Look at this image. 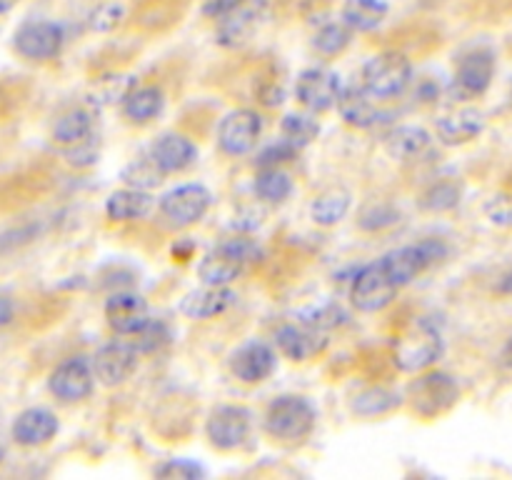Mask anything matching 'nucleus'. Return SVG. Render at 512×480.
Wrapping results in <instances>:
<instances>
[{"mask_svg":"<svg viewBox=\"0 0 512 480\" xmlns=\"http://www.w3.org/2000/svg\"><path fill=\"white\" fill-rule=\"evenodd\" d=\"M260 258V248L250 238H228L203 255L198 278L208 285H230L243 275L250 263Z\"/></svg>","mask_w":512,"mask_h":480,"instance_id":"obj_1","label":"nucleus"},{"mask_svg":"<svg viewBox=\"0 0 512 480\" xmlns=\"http://www.w3.org/2000/svg\"><path fill=\"white\" fill-rule=\"evenodd\" d=\"M443 355V338L428 320H413L395 340V365L405 373H420Z\"/></svg>","mask_w":512,"mask_h":480,"instance_id":"obj_2","label":"nucleus"},{"mask_svg":"<svg viewBox=\"0 0 512 480\" xmlns=\"http://www.w3.org/2000/svg\"><path fill=\"white\" fill-rule=\"evenodd\" d=\"M413 80V65L403 53H380L363 68V88L375 100L398 98Z\"/></svg>","mask_w":512,"mask_h":480,"instance_id":"obj_3","label":"nucleus"},{"mask_svg":"<svg viewBox=\"0 0 512 480\" xmlns=\"http://www.w3.org/2000/svg\"><path fill=\"white\" fill-rule=\"evenodd\" d=\"M265 425L273 438L303 440L315 428V408L303 395H278L265 413Z\"/></svg>","mask_w":512,"mask_h":480,"instance_id":"obj_4","label":"nucleus"},{"mask_svg":"<svg viewBox=\"0 0 512 480\" xmlns=\"http://www.w3.org/2000/svg\"><path fill=\"white\" fill-rule=\"evenodd\" d=\"M445 253H448V248H445L443 240L425 238L415 245L390 250L388 255L380 258V265H383L385 273L393 278V283L398 285V288H403L410 280L418 278L425 268H430L433 263L443 260Z\"/></svg>","mask_w":512,"mask_h":480,"instance_id":"obj_5","label":"nucleus"},{"mask_svg":"<svg viewBox=\"0 0 512 480\" xmlns=\"http://www.w3.org/2000/svg\"><path fill=\"white\" fill-rule=\"evenodd\" d=\"M495 75V55L488 48H475L460 58L450 83V98L473 100L490 88Z\"/></svg>","mask_w":512,"mask_h":480,"instance_id":"obj_6","label":"nucleus"},{"mask_svg":"<svg viewBox=\"0 0 512 480\" xmlns=\"http://www.w3.org/2000/svg\"><path fill=\"white\" fill-rule=\"evenodd\" d=\"M398 295V285L393 283L385 268L378 263H370L355 275L353 288H350V300L363 313H378V310L388 308Z\"/></svg>","mask_w":512,"mask_h":480,"instance_id":"obj_7","label":"nucleus"},{"mask_svg":"<svg viewBox=\"0 0 512 480\" xmlns=\"http://www.w3.org/2000/svg\"><path fill=\"white\" fill-rule=\"evenodd\" d=\"M340 93H343V80L330 68H308L295 80V95L300 105L313 113H325L338 105Z\"/></svg>","mask_w":512,"mask_h":480,"instance_id":"obj_8","label":"nucleus"},{"mask_svg":"<svg viewBox=\"0 0 512 480\" xmlns=\"http://www.w3.org/2000/svg\"><path fill=\"white\" fill-rule=\"evenodd\" d=\"M263 133V120L255 110L240 108L225 115L218 128V145L225 155H248L258 145Z\"/></svg>","mask_w":512,"mask_h":480,"instance_id":"obj_9","label":"nucleus"},{"mask_svg":"<svg viewBox=\"0 0 512 480\" xmlns=\"http://www.w3.org/2000/svg\"><path fill=\"white\" fill-rule=\"evenodd\" d=\"M93 385H95L93 363H88V358H83V355H73V358L63 360V363L50 373V380H48L50 393H53L58 400H65V403H78V400H85L90 393H93Z\"/></svg>","mask_w":512,"mask_h":480,"instance_id":"obj_10","label":"nucleus"},{"mask_svg":"<svg viewBox=\"0 0 512 480\" xmlns=\"http://www.w3.org/2000/svg\"><path fill=\"white\" fill-rule=\"evenodd\" d=\"M210 190L200 183H185L178 188L168 190L160 198V213L170 220L173 225H193L208 213L210 208Z\"/></svg>","mask_w":512,"mask_h":480,"instance_id":"obj_11","label":"nucleus"},{"mask_svg":"<svg viewBox=\"0 0 512 480\" xmlns=\"http://www.w3.org/2000/svg\"><path fill=\"white\" fill-rule=\"evenodd\" d=\"M250 410L243 405H220L210 413L208 425H205V433L208 440L220 450H233L238 445H243L250 435Z\"/></svg>","mask_w":512,"mask_h":480,"instance_id":"obj_12","label":"nucleus"},{"mask_svg":"<svg viewBox=\"0 0 512 480\" xmlns=\"http://www.w3.org/2000/svg\"><path fill=\"white\" fill-rule=\"evenodd\" d=\"M63 28L50 20H30L15 33V50L28 60H50L63 48Z\"/></svg>","mask_w":512,"mask_h":480,"instance_id":"obj_13","label":"nucleus"},{"mask_svg":"<svg viewBox=\"0 0 512 480\" xmlns=\"http://www.w3.org/2000/svg\"><path fill=\"white\" fill-rule=\"evenodd\" d=\"M410 395H413L415 410L420 415H425V418H433V415H440L458 400L460 390L458 383L450 375L428 373L415 380L413 388H410Z\"/></svg>","mask_w":512,"mask_h":480,"instance_id":"obj_14","label":"nucleus"},{"mask_svg":"<svg viewBox=\"0 0 512 480\" xmlns=\"http://www.w3.org/2000/svg\"><path fill=\"white\" fill-rule=\"evenodd\" d=\"M138 353L140 350L135 348V343H123V340L105 343L93 358L95 378L103 385L125 383L138 368Z\"/></svg>","mask_w":512,"mask_h":480,"instance_id":"obj_15","label":"nucleus"},{"mask_svg":"<svg viewBox=\"0 0 512 480\" xmlns=\"http://www.w3.org/2000/svg\"><path fill=\"white\" fill-rule=\"evenodd\" d=\"M278 365L273 348L263 340H248L230 353V373L243 383H263Z\"/></svg>","mask_w":512,"mask_h":480,"instance_id":"obj_16","label":"nucleus"},{"mask_svg":"<svg viewBox=\"0 0 512 480\" xmlns=\"http://www.w3.org/2000/svg\"><path fill=\"white\" fill-rule=\"evenodd\" d=\"M105 318L118 335H135L148 325V303L138 293H113L105 303Z\"/></svg>","mask_w":512,"mask_h":480,"instance_id":"obj_17","label":"nucleus"},{"mask_svg":"<svg viewBox=\"0 0 512 480\" xmlns=\"http://www.w3.org/2000/svg\"><path fill=\"white\" fill-rule=\"evenodd\" d=\"M278 340V348L283 350V355H288L290 360H310L315 355H320L328 345V335L325 330L313 328V325L305 323H288L275 333Z\"/></svg>","mask_w":512,"mask_h":480,"instance_id":"obj_18","label":"nucleus"},{"mask_svg":"<svg viewBox=\"0 0 512 480\" xmlns=\"http://www.w3.org/2000/svg\"><path fill=\"white\" fill-rule=\"evenodd\" d=\"M233 303H235V293L228 288V285L205 283L203 288H195L183 295V300H180V313H183L185 318L208 320V318H215V315L225 313Z\"/></svg>","mask_w":512,"mask_h":480,"instance_id":"obj_19","label":"nucleus"},{"mask_svg":"<svg viewBox=\"0 0 512 480\" xmlns=\"http://www.w3.org/2000/svg\"><path fill=\"white\" fill-rule=\"evenodd\" d=\"M150 158L163 173H180L198 160V148L190 138L180 133H165L150 148Z\"/></svg>","mask_w":512,"mask_h":480,"instance_id":"obj_20","label":"nucleus"},{"mask_svg":"<svg viewBox=\"0 0 512 480\" xmlns=\"http://www.w3.org/2000/svg\"><path fill=\"white\" fill-rule=\"evenodd\" d=\"M485 128V118L480 110L475 108H463L458 113L443 115L440 120H435V133L443 140L445 145H463L470 140L478 138Z\"/></svg>","mask_w":512,"mask_h":480,"instance_id":"obj_21","label":"nucleus"},{"mask_svg":"<svg viewBox=\"0 0 512 480\" xmlns=\"http://www.w3.org/2000/svg\"><path fill=\"white\" fill-rule=\"evenodd\" d=\"M58 433V418L45 408H30L15 418L13 438L20 445H43Z\"/></svg>","mask_w":512,"mask_h":480,"instance_id":"obj_22","label":"nucleus"},{"mask_svg":"<svg viewBox=\"0 0 512 480\" xmlns=\"http://www.w3.org/2000/svg\"><path fill=\"white\" fill-rule=\"evenodd\" d=\"M338 110L345 123L353 125V128H370L380 118V110L373 103V95L365 88H355V85L343 88L338 98Z\"/></svg>","mask_w":512,"mask_h":480,"instance_id":"obj_23","label":"nucleus"},{"mask_svg":"<svg viewBox=\"0 0 512 480\" xmlns=\"http://www.w3.org/2000/svg\"><path fill=\"white\" fill-rule=\"evenodd\" d=\"M155 208V198L148 193V190L138 188H123L115 190L113 195L105 203V213H108L110 220H118V223H125V220H140Z\"/></svg>","mask_w":512,"mask_h":480,"instance_id":"obj_24","label":"nucleus"},{"mask_svg":"<svg viewBox=\"0 0 512 480\" xmlns=\"http://www.w3.org/2000/svg\"><path fill=\"white\" fill-rule=\"evenodd\" d=\"M430 133L418 125H400L385 135V148L398 160H415L430 148Z\"/></svg>","mask_w":512,"mask_h":480,"instance_id":"obj_25","label":"nucleus"},{"mask_svg":"<svg viewBox=\"0 0 512 480\" xmlns=\"http://www.w3.org/2000/svg\"><path fill=\"white\" fill-rule=\"evenodd\" d=\"M385 0H345L343 3V23L358 33H370L378 28L388 15Z\"/></svg>","mask_w":512,"mask_h":480,"instance_id":"obj_26","label":"nucleus"},{"mask_svg":"<svg viewBox=\"0 0 512 480\" xmlns=\"http://www.w3.org/2000/svg\"><path fill=\"white\" fill-rule=\"evenodd\" d=\"M165 95L163 90L148 85V88H135L130 90L128 98L123 100V113L125 118L133 120V123H148V120L158 118L163 113Z\"/></svg>","mask_w":512,"mask_h":480,"instance_id":"obj_27","label":"nucleus"},{"mask_svg":"<svg viewBox=\"0 0 512 480\" xmlns=\"http://www.w3.org/2000/svg\"><path fill=\"white\" fill-rule=\"evenodd\" d=\"M350 193L343 188H330L325 190V193H320L318 198L313 200V205H310V215H313V220L318 225H335L340 223V220L348 215L350 210Z\"/></svg>","mask_w":512,"mask_h":480,"instance_id":"obj_28","label":"nucleus"},{"mask_svg":"<svg viewBox=\"0 0 512 480\" xmlns=\"http://www.w3.org/2000/svg\"><path fill=\"white\" fill-rule=\"evenodd\" d=\"M255 25H258V20H255L253 10H243V8L233 10L230 15L220 18L218 40L225 45V48H238V45H243L245 40L253 35Z\"/></svg>","mask_w":512,"mask_h":480,"instance_id":"obj_29","label":"nucleus"},{"mask_svg":"<svg viewBox=\"0 0 512 480\" xmlns=\"http://www.w3.org/2000/svg\"><path fill=\"white\" fill-rule=\"evenodd\" d=\"M90 130H93V118H90L88 110L75 108L65 113L63 118H58L53 128V138L60 145H80L90 138Z\"/></svg>","mask_w":512,"mask_h":480,"instance_id":"obj_30","label":"nucleus"},{"mask_svg":"<svg viewBox=\"0 0 512 480\" xmlns=\"http://www.w3.org/2000/svg\"><path fill=\"white\" fill-rule=\"evenodd\" d=\"M255 193L268 203H283L293 193V180L280 168H263L255 178Z\"/></svg>","mask_w":512,"mask_h":480,"instance_id":"obj_31","label":"nucleus"},{"mask_svg":"<svg viewBox=\"0 0 512 480\" xmlns=\"http://www.w3.org/2000/svg\"><path fill=\"white\" fill-rule=\"evenodd\" d=\"M283 140H288L293 148H305V145L313 143L320 133V125L313 115H305V113H288L283 118Z\"/></svg>","mask_w":512,"mask_h":480,"instance_id":"obj_32","label":"nucleus"},{"mask_svg":"<svg viewBox=\"0 0 512 480\" xmlns=\"http://www.w3.org/2000/svg\"><path fill=\"white\" fill-rule=\"evenodd\" d=\"M400 405V398L388 388H368L353 400V410L365 418H375V415H385Z\"/></svg>","mask_w":512,"mask_h":480,"instance_id":"obj_33","label":"nucleus"},{"mask_svg":"<svg viewBox=\"0 0 512 480\" xmlns=\"http://www.w3.org/2000/svg\"><path fill=\"white\" fill-rule=\"evenodd\" d=\"M163 170L158 168L153 158H143V160H133L130 165H125V170L120 173V180H123L128 188H138V190H153L163 183Z\"/></svg>","mask_w":512,"mask_h":480,"instance_id":"obj_34","label":"nucleus"},{"mask_svg":"<svg viewBox=\"0 0 512 480\" xmlns=\"http://www.w3.org/2000/svg\"><path fill=\"white\" fill-rule=\"evenodd\" d=\"M350 45V28L345 23H328L315 33L313 48L323 55H338Z\"/></svg>","mask_w":512,"mask_h":480,"instance_id":"obj_35","label":"nucleus"},{"mask_svg":"<svg viewBox=\"0 0 512 480\" xmlns=\"http://www.w3.org/2000/svg\"><path fill=\"white\" fill-rule=\"evenodd\" d=\"M460 203V185L453 180H443V183L430 185L428 190L420 198V205L425 210H435V213H443V210L455 208Z\"/></svg>","mask_w":512,"mask_h":480,"instance_id":"obj_36","label":"nucleus"},{"mask_svg":"<svg viewBox=\"0 0 512 480\" xmlns=\"http://www.w3.org/2000/svg\"><path fill=\"white\" fill-rule=\"evenodd\" d=\"M343 320H345V313L340 310V305H333V303L313 305V308H308L300 313V323L313 325V328H318V330L335 328V325H340Z\"/></svg>","mask_w":512,"mask_h":480,"instance_id":"obj_37","label":"nucleus"},{"mask_svg":"<svg viewBox=\"0 0 512 480\" xmlns=\"http://www.w3.org/2000/svg\"><path fill=\"white\" fill-rule=\"evenodd\" d=\"M155 475H160V478H178V480H198L203 478L205 470L200 468L195 460L190 458H175V460H168L165 465H160L158 470H155Z\"/></svg>","mask_w":512,"mask_h":480,"instance_id":"obj_38","label":"nucleus"},{"mask_svg":"<svg viewBox=\"0 0 512 480\" xmlns=\"http://www.w3.org/2000/svg\"><path fill=\"white\" fill-rule=\"evenodd\" d=\"M168 340V330H165V325L155 323V320H148V325H145L140 333H135V348L140 350V353H150V350H158L160 345Z\"/></svg>","mask_w":512,"mask_h":480,"instance_id":"obj_39","label":"nucleus"},{"mask_svg":"<svg viewBox=\"0 0 512 480\" xmlns=\"http://www.w3.org/2000/svg\"><path fill=\"white\" fill-rule=\"evenodd\" d=\"M295 153H298V148H293L288 140H278V143L270 145V148H265L263 153H260L258 163H260V168H280V163H288V160H293Z\"/></svg>","mask_w":512,"mask_h":480,"instance_id":"obj_40","label":"nucleus"},{"mask_svg":"<svg viewBox=\"0 0 512 480\" xmlns=\"http://www.w3.org/2000/svg\"><path fill=\"white\" fill-rule=\"evenodd\" d=\"M120 18H123V8L118 3H108L95 10L93 18H90V25L95 30H113L120 23Z\"/></svg>","mask_w":512,"mask_h":480,"instance_id":"obj_41","label":"nucleus"},{"mask_svg":"<svg viewBox=\"0 0 512 480\" xmlns=\"http://www.w3.org/2000/svg\"><path fill=\"white\" fill-rule=\"evenodd\" d=\"M248 3V0H205V15H210V18H225V15H230L233 10L243 8V5Z\"/></svg>","mask_w":512,"mask_h":480,"instance_id":"obj_42","label":"nucleus"},{"mask_svg":"<svg viewBox=\"0 0 512 480\" xmlns=\"http://www.w3.org/2000/svg\"><path fill=\"white\" fill-rule=\"evenodd\" d=\"M488 215L495 225L512 228V205L510 203H493L488 208Z\"/></svg>","mask_w":512,"mask_h":480,"instance_id":"obj_43","label":"nucleus"},{"mask_svg":"<svg viewBox=\"0 0 512 480\" xmlns=\"http://www.w3.org/2000/svg\"><path fill=\"white\" fill-rule=\"evenodd\" d=\"M10 318H13V303L0 295V328H3L5 323H10Z\"/></svg>","mask_w":512,"mask_h":480,"instance_id":"obj_44","label":"nucleus"},{"mask_svg":"<svg viewBox=\"0 0 512 480\" xmlns=\"http://www.w3.org/2000/svg\"><path fill=\"white\" fill-rule=\"evenodd\" d=\"M498 290H500V293H505V295H512V270H508V273L500 278Z\"/></svg>","mask_w":512,"mask_h":480,"instance_id":"obj_45","label":"nucleus"},{"mask_svg":"<svg viewBox=\"0 0 512 480\" xmlns=\"http://www.w3.org/2000/svg\"><path fill=\"white\" fill-rule=\"evenodd\" d=\"M15 3H18V0H0V15H3V13H8V10L13 8Z\"/></svg>","mask_w":512,"mask_h":480,"instance_id":"obj_46","label":"nucleus"},{"mask_svg":"<svg viewBox=\"0 0 512 480\" xmlns=\"http://www.w3.org/2000/svg\"><path fill=\"white\" fill-rule=\"evenodd\" d=\"M503 358H505V363H508V365H512V340H510V343H508V348H505Z\"/></svg>","mask_w":512,"mask_h":480,"instance_id":"obj_47","label":"nucleus"},{"mask_svg":"<svg viewBox=\"0 0 512 480\" xmlns=\"http://www.w3.org/2000/svg\"><path fill=\"white\" fill-rule=\"evenodd\" d=\"M0 460H3V445H0Z\"/></svg>","mask_w":512,"mask_h":480,"instance_id":"obj_48","label":"nucleus"}]
</instances>
